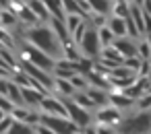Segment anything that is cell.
I'll return each instance as SVG.
<instances>
[{"label": "cell", "mask_w": 151, "mask_h": 134, "mask_svg": "<svg viewBox=\"0 0 151 134\" xmlns=\"http://www.w3.org/2000/svg\"><path fill=\"white\" fill-rule=\"evenodd\" d=\"M25 39L37 48L40 52H44L46 56H50L52 60H62L64 58V46L62 41L58 39V35L52 31V27L48 25H37V27H31L27 33H25Z\"/></svg>", "instance_id": "obj_1"}, {"label": "cell", "mask_w": 151, "mask_h": 134, "mask_svg": "<svg viewBox=\"0 0 151 134\" xmlns=\"http://www.w3.org/2000/svg\"><path fill=\"white\" fill-rule=\"evenodd\" d=\"M151 132V111H141L132 118L118 122V134H149Z\"/></svg>", "instance_id": "obj_2"}, {"label": "cell", "mask_w": 151, "mask_h": 134, "mask_svg": "<svg viewBox=\"0 0 151 134\" xmlns=\"http://www.w3.org/2000/svg\"><path fill=\"white\" fill-rule=\"evenodd\" d=\"M79 50H81V56L85 60H95L101 56V41H99V35H97V29L95 27H89L83 35V39L79 41Z\"/></svg>", "instance_id": "obj_3"}, {"label": "cell", "mask_w": 151, "mask_h": 134, "mask_svg": "<svg viewBox=\"0 0 151 134\" xmlns=\"http://www.w3.org/2000/svg\"><path fill=\"white\" fill-rule=\"evenodd\" d=\"M40 124H44V126H48L52 132H56V134H77L79 132V128L68 120V118H58V115H48V113H44V115H40Z\"/></svg>", "instance_id": "obj_4"}, {"label": "cell", "mask_w": 151, "mask_h": 134, "mask_svg": "<svg viewBox=\"0 0 151 134\" xmlns=\"http://www.w3.org/2000/svg\"><path fill=\"white\" fill-rule=\"evenodd\" d=\"M23 58L29 60L31 64H35L42 70H54V66H56V60H52L50 56H46L44 52L33 48L31 43H23Z\"/></svg>", "instance_id": "obj_5"}, {"label": "cell", "mask_w": 151, "mask_h": 134, "mask_svg": "<svg viewBox=\"0 0 151 134\" xmlns=\"http://www.w3.org/2000/svg\"><path fill=\"white\" fill-rule=\"evenodd\" d=\"M64 101V105H66V111H68V120L81 130V128H87L89 126V122H91V115H89V109H85V107H81V105H77L73 99H62Z\"/></svg>", "instance_id": "obj_6"}, {"label": "cell", "mask_w": 151, "mask_h": 134, "mask_svg": "<svg viewBox=\"0 0 151 134\" xmlns=\"http://www.w3.org/2000/svg\"><path fill=\"white\" fill-rule=\"evenodd\" d=\"M21 68H23V72H25V74L33 76L37 83H42L46 89H54V78L48 74V70L37 68V66H35V64H31L29 60H23V62H21Z\"/></svg>", "instance_id": "obj_7"}, {"label": "cell", "mask_w": 151, "mask_h": 134, "mask_svg": "<svg viewBox=\"0 0 151 134\" xmlns=\"http://www.w3.org/2000/svg\"><path fill=\"white\" fill-rule=\"evenodd\" d=\"M42 109H44V113H48V115H58V118H68V111H66V105H64V101H60V99H54V97H44L42 99Z\"/></svg>", "instance_id": "obj_8"}, {"label": "cell", "mask_w": 151, "mask_h": 134, "mask_svg": "<svg viewBox=\"0 0 151 134\" xmlns=\"http://www.w3.org/2000/svg\"><path fill=\"white\" fill-rule=\"evenodd\" d=\"M95 120L99 122V126H114L118 124L122 118H120V109L116 107H101L95 115Z\"/></svg>", "instance_id": "obj_9"}, {"label": "cell", "mask_w": 151, "mask_h": 134, "mask_svg": "<svg viewBox=\"0 0 151 134\" xmlns=\"http://www.w3.org/2000/svg\"><path fill=\"white\" fill-rule=\"evenodd\" d=\"M118 52H120V56L126 60V58H134V56H139V52H137V46L128 39V37H116L114 39V43H112Z\"/></svg>", "instance_id": "obj_10"}, {"label": "cell", "mask_w": 151, "mask_h": 134, "mask_svg": "<svg viewBox=\"0 0 151 134\" xmlns=\"http://www.w3.org/2000/svg\"><path fill=\"white\" fill-rule=\"evenodd\" d=\"M87 2H89V9H91V15L108 17L114 11V0H87Z\"/></svg>", "instance_id": "obj_11"}, {"label": "cell", "mask_w": 151, "mask_h": 134, "mask_svg": "<svg viewBox=\"0 0 151 134\" xmlns=\"http://www.w3.org/2000/svg\"><path fill=\"white\" fill-rule=\"evenodd\" d=\"M106 25L110 27V31L116 35V37H126L128 35V31H126V23H124V19H120V17H108V21H106Z\"/></svg>", "instance_id": "obj_12"}, {"label": "cell", "mask_w": 151, "mask_h": 134, "mask_svg": "<svg viewBox=\"0 0 151 134\" xmlns=\"http://www.w3.org/2000/svg\"><path fill=\"white\" fill-rule=\"evenodd\" d=\"M13 13H15V15H17V19H21L23 23H31V25H33V23H37V21H40V19L33 15V11H31L25 2H19V4L15 6V11H13Z\"/></svg>", "instance_id": "obj_13"}, {"label": "cell", "mask_w": 151, "mask_h": 134, "mask_svg": "<svg viewBox=\"0 0 151 134\" xmlns=\"http://www.w3.org/2000/svg\"><path fill=\"white\" fill-rule=\"evenodd\" d=\"M21 95H23L25 105H40L42 99L46 97L44 93H40L37 89H31V87H21Z\"/></svg>", "instance_id": "obj_14"}, {"label": "cell", "mask_w": 151, "mask_h": 134, "mask_svg": "<svg viewBox=\"0 0 151 134\" xmlns=\"http://www.w3.org/2000/svg\"><path fill=\"white\" fill-rule=\"evenodd\" d=\"M87 95H89V99L95 103V105H106V103H110V93L108 91H104V89H97V87H89L87 91H85Z\"/></svg>", "instance_id": "obj_15"}, {"label": "cell", "mask_w": 151, "mask_h": 134, "mask_svg": "<svg viewBox=\"0 0 151 134\" xmlns=\"http://www.w3.org/2000/svg\"><path fill=\"white\" fill-rule=\"evenodd\" d=\"M25 4H27V6L33 11V15H35L40 21H46V19H50V13H48L46 4H44V0H27Z\"/></svg>", "instance_id": "obj_16"}, {"label": "cell", "mask_w": 151, "mask_h": 134, "mask_svg": "<svg viewBox=\"0 0 151 134\" xmlns=\"http://www.w3.org/2000/svg\"><path fill=\"white\" fill-rule=\"evenodd\" d=\"M6 97L13 101L15 107H23V105H25L23 95H21V87H19L15 81H9V93H6Z\"/></svg>", "instance_id": "obj_17"}, {"label": "cell", "mask_w": 151, "mask_h": 134, "mask_svg": "<svg viewBox=\"0 0 151 134\" xmlns=\"http://www.w3.org/2000/svg\"><path fill=\"white\" fill-rule=\"evenodd\" d=\"M44 4H46L50 17H54V19H64V17H66L64 9H62V4H60V0H44Z\"/></svg>", "instance_id": "obj_18"}, {"label": "cell", "mask_w": 151, "mask_h": 134, "mask_svg": "<svg viewBox=\"0 0 151 134\" xmlns=\"http://www.w3.org/2000/svg\"><path fill=\"white\" fill-rule=\"evenodd\" d=\"M99 58H104V60H110V62H116V64H120V66L124 64V58L120 56V52H118L114 46H108V48H104Z\"/></svg>", "instance_id": "obj_19"}, {"label": "cell", "mask_w": 151, "mask_h": 134, "mask_svg": "<svg viewBox=\"0 0 151 134\" xmlns=\"http://www.w3.org/2000/svg\"><path fill=\"white\" fill-rule=\"evenodd\" d=\"M85 19H87V17H83V15H66V17H64V25H66L68 35H73V33L77 31V27H79Z\"/></svg>", "instance_id": "obj_20"}, {"label": "cell", "mask_w": 151, "mask_h": 134, "mask_svg": "<svg viewBox=\"0 0 151 134\" xmlns=\"http://www.w3.org/2000/svg\"><path fill=\"white\" fill-rule=\"evenodd\" d=\"M110 101H112V107H116V109H122V107H130L132 105V99L126 97L124 93H112L110 95Z\"/></svg>", "instance_id": "obj_21"}, {"label": "cell", "mask_w": 151, "mask_h": 134, "mask_svg": "<svg viewBox=\"0 0 151 134\" xmlns=\"http://www.w3.org/2000/svg\"><path fill=\"white\" fill-rule=\"evenodd\" d=\"M97 35H99L101 48H108V46H112V43H114V39H116V35L110 31V27H108V25L99 27V29H97Z\"/></svg>", "instance_id": "obj_22"}, {"label": "cell", "mask_w": 151, "mask_h": 134, "mask_svg": "<svg viewBox=\"0 0 151 134\" xmlns=\"http://www.w3.org/2000/svg\"><path fill=\"white\" fill-rule=\"evenodd\" d=\"M54 89L56 91H60L62 95H66V97H70V95H75V87L70 85V81H66V78H54Z\"/></svg>", "instance_id": "obj_23"}, {"label": "cell", "mask_w": 151, "mask_h": 134, "mask_svg": "<svg viewBox=\"0 0 151 134\" xmlns=\"http://www.w3.org/2000/svg\"><path fill=\"white\" fill-rule=\"evenodd\" d=\"M112 15H114V17H120V19H126V17L130 15V4L126 2V0H116Z\"/></svg>", "instance_id": "obj_24"}, {"label": "cell", "mask_w": 151, "mask_h": 134, "mask_svg": "<svg viewBox=\"0 0 151 134\" xmlns=\"http://www.w3.org/2000/svg\"><path fill=\"white\" fill-rule=\"evenodd\" d=\"M73 101H75L77 105L85 107V109H91V107H95V103L89 99V95H87L85 91H75V95H73Z\"/></svg>", "instance_id": "obj_25"}, {"label": "cell", "mask_w": 151, "mask_h": 134, "mask_svg": "<svg viewBox=\"0 0 151 134\" xmlns=\"http://www.w3.org/2000/svg\"><path fill=\"white\" fill-rule=\"evenodd\" d=\"M6 134H35L33 130H31V126L29 124H23V122H13V126L9 128V132Z\"/></svg>", "instance_id": "obj_26"}, {"label": "cell", "mask_w": 151, "mask_h": 134, "mask_svg": "<svg viewBox=\"0 0 151 134\" xmlns=\"http://www.w3.org/2000/svg\"><path fill=\"white\" fill-rule=\"evenodd\" d=\"M15 23H17V15L13 11H9V9L0 11V25H2V27H11Z\"/></svg>", "instance_id": "obj_27"}, {"label": "cell", "mask_w": 151, "mask_h": 134, "mask_svg": "<svg viewBox=\"0 0 151 134\" xmlns=\"http://www.w3.org/2000/svg\"><path fill=\"white\" fill-rule=\"evenodd\" d=\"M137 52L141 60H151V43L147 39H143L141 43H137Z\"/></svg>", "instance_id": "obj_28"}, {"label": "cell", "mask_w": 151, "mask_h": 134, "mask_svg": "<svg viewBox=\"0 0 151 134\" xmlns=\"http://www.w3.org/2000/svg\"><path fill=\"white\" fill-rule=\"evenodd\" d=\"M87 76L85 74H75L73 78H70V85L75 87V91H87Z\"/></svg>", "instance_id": "obj_29"}, {"label": "cell", "mask_w": 151, "mask_h": 134, "mask_svg": "<svg viewBox=\"0 0 151 134\" xmlns=\"http://www.w3.org/2000/svg\"><path fill=\"white\" fill-rule=\"evenodd\" d=\"M87 29H89V23H87V19H85V21H83V23H81V25L77 27V31H75V33L70 35V39H73V41H75V43L79 46V41L83 39V35H85V31H87Z\"/></svg>", "instance_id": "obj_30"}, {"label": "cell", "mask_w": 151, "mask_h": 134, "mask_svg": "<svg viewBox=\"0 0 151 134\" xmlns=\"http://www.w3.org/2000/svg\"><path fill=\"white\" fill-rule=\"evenodd\" d=\"M137 105H139V109H141V111H149V109H151V93H147V91H145V93L137 99Z\"/></svg>", "instance_id": "obj_31"}, {"label": "cell", "mask_w": 151, "mask_h": 134, "mask_svg": "<svg viewBox=\"0 0 151 134\" xmlns=\"http://www.w3.org/2000/svg\"><path fill=\"white\" fill-rule=\"evenodd\" d=\"M0 46L2 48H13L15 46V39L9 35V31L4 27H0Z\"/></svg>", "instance_id": "obj_32"}, {"label": "cell", "mask_w": 151, "mask_h": 134, "mask_svg": "<svg viewBox=\"0 0 151 134\" xmlns=\"http://www.w3.org/2000/svg\"><path fill=\"white\" fill-rule=\"evenodd\" d=\"M141 64H143V60H141L139 56H134V58H126V60H124V66H126L128 70H132V72H139Z\"/></svg>", "instance_id": "obj_33"}, {"label": "cell", "mask_w": 151, "mask_h": 134, "mask_svg": "<svg viewBox=\"0 0 151 134\" xmlns=\"http://www.w3.org/2000/svg\"><path fill=\"white\" fill-rule=\"evenodd\" d=\"M0 109H2L4 113H13V109H15L13 101H11L6 95H0Z\"/></svg>", "instance_id": "obj_34"}, {"label": "cell", "mask_w": 151, "mask_h": 134, "mask_svg": "<svg viewBox=\"0 0 151 134\" xmlns=\"http://www.w3.org/2000/svg\"><path fill=\"white\" fill-rule=\"evenodd\" d=\"M13 126V118H4L2 122H0V134H4V132H9V128Z\"/></svg>", "instance_id": "obj_35"}, {"label": "cell", "mask_w": 151, "mask_h": 134, "mask_svg": "<svg viewBox=\"0 0 151 134\" xmlns=\"http://www.w3.org/2000/svg\"><path fill=\"white\" fill-rule=\"evenodd\" d=\"M33 132H35V134H56V132H52V130H50L48 126H44V124H37V126L33 128Z\"/></svg>", "instance_id": "obj_36"}, {"label": "cell", "mask_w": 151, "mask_h": 134, "mask_svg": "<svg viewBox=\"0 0 151 134\" xmlns=\"http://www.w3.org/2000/svg\"><path fill=\"white\" fill-rule=\"evenodd\" d=\"M95 134H116V130L112 126H97L95 128Z\"/></svg>", "instance_id": "obj_37"}, {"label": "cell", "mask_w": 151, "mask_h": 134, "mask_svg": "<svg viewBox=\"0 0 151 134\" xmlns=\"http://www.w3.org/2000/svg\"><path fill=\"white\" fill-rule=\"evenodd\" d=\"M6 93H9V81L0 78V95H6Z\"/></svg>", "instance_id": "obj_38"}, {"label": "cell", "mask_w": 151, "mask_h": 134, "mask_svg": "<svg viewBox=\"0 0 151 134\" xmlns=\"http://www.w3.org/2000/svg\"><path fill=\"white\" fill-rule=\"evenodd\" d=\"M143 13H147V15H151V0H145V2H143Z\"/></svg>", "instance_id": "obj_39"}, {"label": "cell", "mask_w": 151, "mask_h": 134, "mask_svg": "<svg viewBox=\"0 0 151 134\" xmlns=\"http://www.w3.org/2000/svg\"><path fill=\"white\" fill-rule=\"evenodd\" d=\"M132 2H134L137 6H143V2H145V0H132Z\"/></svg>", "instance_id": "obj_40"}, {"label": "cell", "mask_w": 151, "mask_h": 134, "mask_svg": "<svg viewBox=\"0 0 151 134\" xmlns=\"http://www.w3.org/2000/svg\"><path fill=\"white\" fill-rule=\"evenodd\" d=\"M147 78H149V83H151V64H149V70H147Z\"/></svg>", "instance_id": "obj_41"}, {"label": "cell", "mask_w": 151, "mask_h": 134, "mask_svg": "<svg viewBox=\"0 0 151 134\" xmlns=\"http://www.w3.org/2000/svg\"><path fill=\"white\" fill-rule=\"evenodd\" d=\"M4 118H6V113H4V111H2V109H0V122H2V120H4Z\"/></svg>", "instance_id": "obj_42"}, {"label": "cell", "mask_w": 151, "mask_h": 134, "mask_svg": "<svg viewBox=\"0 0 151 134\" xmlns=\"http://www.w3.org/2000/svg\"><path fill=\"white\" fill-rule=\"evenodd\" d=\"M147 35H149V39H147V41H149V43H151V31H147Z\"/></svg>", "instance_id": "obj_43"}, {"label": "cell", "mask_w": 151, "mask_h": 134, "mask_svg": "<svg viewBox=\"0 0 151 134\" xmlns=\"http://www.w3.org/2000/svg\"><path fill=\"white\" fill-rule=\"evenodd\" d=\"M147 93H151V83H149V89H147Z\"/></svg>", "instance_id": "obj_44"}, {"label": "cell", "mask_w": 151, "mask_h": 134, "mask_svg": "<svg viewBox=\"0 0 151 134\" xmlns=\"http://www.w3.org/2000/svg\"><path fill=\"white\" fill-rule=\"evenodd\" d=\"M77 134H85V132H77Z\"/></svg>", "instance_id": "obj_45"}, {"label": "cell", "mask_w": 151, "mask_h": 134, "mask_svg": "<svg viewBox=\"0 0 151 134\" xmlns=\"http://www.w3.org/2000/svg\"><path fill=\"white\" fill-rule=\"evenodd\" d=\"M0 27H2V25H0Z\"/></svg>", "instance_id": "obj_46"}]
</instances>
